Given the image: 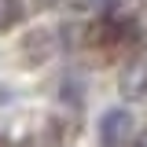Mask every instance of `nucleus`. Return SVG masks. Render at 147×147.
Masks as SVG:
<instances>
[{
	"label": "nucleus",
	"mask_w": 147,
	"mask_h": 147,
	"mask_svg": "<svg viewBox=\"0 0 147 147\" xmlns=\"http://www.w3.org/2000/svg\"><path fill=\"white\" fill-rule=\"evenodd\" d=\"M99 147H125L132 140V132H136V118H132V110L125 107H110L99 114Z\"/></svg>",
	"instance_id": "nucleus-1"
},
{
	"label": "nucleus",
	"mask_w": 147,
	"mask_h": 147,
	"mask_svg": "<svg viewBox=\"0 0 147 147\" xmlns=\"http://www.w3.org/2000/svg\"><path fill=\"white\" fill-rule=\"evenodd\" d=\"M22 15H26L22 0H0V33H4V30H11V26H18Z\"/></svg>",
	"instance_id": "nucleus-2"
},
{
	"label": "nucleus",
	"mask_w": 147,
	"mask_h": 147,
	"mask_svg": "<svg viewBox=\"0 0 147 147\" xmlns=\"http://www.w3.org/2000/svg\"><path fill=\"white\" fill-rule=\"evenodd\" d=\"M125 0H81V7H92V11H99V15H110V11H118Z\"/></svg>",
	"instance_id": "nucleus-3"
}]
</instances>
